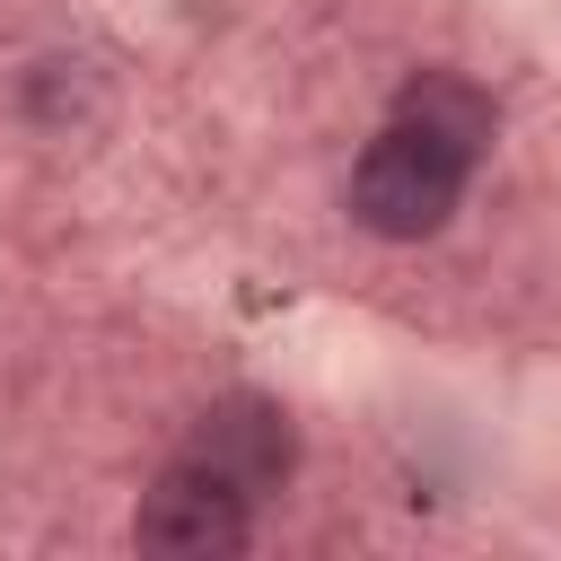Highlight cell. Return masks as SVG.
<instances>
[{"mask_svg":"<svg viewBox=\"0 0 561 561\" xmlns=\"http://www.w3.org/2000/svg\"><path fill=\"white\" fill-rule=\"evenodd\" d=\"M465 184H473V158L456 140H438L430 123H403L394 114L359 149V167H351V219L368 237H386V245H421V237H438L456 219Z\"/></svg>","mask_w":561,"mask_h":561,"instance_id":"6da1fadb","label":"cell"},{"mask_svg":"<svg viewBox=\"0 0 561 561\" xmlns=\"http://www.w3.org/2000/svg\"><path fill=\"white\" fill-rule=\"evenodd\" d=\"M131 543H140V552H167V561H219V552H245V543H254V500H245L228 473L175 456V465L140 491V508H131Z\"/></svg>","mask_w":561,"mask_h":561,"instance_id":"7a4b0ae2","label":"cell"},{"mask_svg":"<svg viewBox=\"0 0 561 561\" xmlns=\"http://www.w3.org/2000/svg\"><path fill=\"white\" fill-rule=\"evenodd\" d=\"M184 456L210 465V473H228L245 500H272V491L289 482V465H298V430H289V412H280L272 394H219V403L193 421Z\"/></svg>","mask_w":561,"mask_h":561,"instance_id":"3957f363","label":"cell"},{"mask_svg":"<svg viewBox=\"0 0 561 561\" xmlns=\"http://www.w3.org/2000/svg\"><path fill=\"white\" fill-rule=\"evenodd\" d=\"M394 114L403 123H430L438 140H456L473 167L491 158V140H500V105L465 79V70H412L403 88H394Z\"/></svg>","mask_w":561,"mask_h":561,"instance_id":"277c9868","label":"cell"},{"mask_svg":"<svg viewBox=\"0 0 561 561\" xmlns=\"http://www.w3.org/2000/svg\"><path fill=\"white\" fill-rule=\"evenodd\" d=\"M88 96H96V70H88V61H35V70H26V114H35L44 131H61Z\"/></svg>","mask_w":561,"mask_h":561,"instance_id":"5b68a950","label":"cell"}]
</instances>
